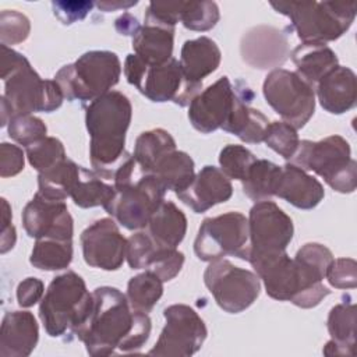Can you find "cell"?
Here are the masks:
<instances>
[{"label": "cell", "instance_id": "obj_2", "mask_svg": "<svg viewBox=\"0 0 357 357\" xmlns=\"http://www.w3.org/2000/svg\"><path fill=\"white\" fill-rule=\"evenodd\" d=\"M131 116V103L119 91H110L86 106L91 165L105 180H113L117 169L131 155L124 146Z\"/></svg>", "mask_w": 357, "mask_h": 357}, {"label": "cell", "instance_id": "obj_21", "mask_svg": "<svg viewBox=\"0 0 357 357\" xmlns=\"http://www.w3.org/2000/svg\"><path fill=\"white\" fill-rule=\"evenodd\" d=\"M231 194L230 178L215 166H204L190 185L176 195L195 213H202L218 204L226 202Z\"/></svg>", "mask_w": 357, "mask_h": 357}, {"label": "cell", "instance_id": "obj_9", "mask_svg": "<svg viewBox=\"0 0 357 357\" xmlns=\"http://www.w3.org/2000/svg\"><path fill=\"white\" fill-rule=\"evenodd\" d=\"M266 103L296 130L303 128L315 112V91L297 73L272 70L262 85Z\"/></svg>", "mask_w": 357, "mask_h": 357}, {"label": "cell", "instance_id": "obj_1", "mask_svg": "<svg viewBox=\"0 0 357 357\" xmlns=\"http://www.w3.org/2000/svg\"><path fill=\"white\" fill-rule=\"evenodd\" d=\"M151 318L145 312L131 308L127 296L110 286L92 291V304L84 321L74 333L89 356H110L135 353L151 335Z\"/></svg>", "mask_w": 357, "mask_h": 357}, {"label": "cell", "instance_id": "obj_33", "mask_svg": "<svg viewBox=\"0 0 357 357\" xmlns=\"http://www.w3.org/2000/svg\"><path fill=\"white\" fill-rule=\"evenodd\" d=\"M114 194V185L106 184L102 177L92 170L81 166L77 183L70 198L79 208L106 206Z\"/></svg>", "mask_w": 357, "mask_h": 357}, {"label": "cell", "instance_id": "obj_29", "mask_svg": "<svg viewBox=\"0 0 357 357\" xmlns=\"http://www.w3.org/2000/svg\"><path fill=\"white\" fill-rule=\"evenodd\" d=\"M146 231L158 244L177 248L187 231V218L172 201H163L151 216Z\"/></svg>", "mask_w": 357, "mask_h": 357}, {"label": "cell", "instance_id": "obj_49", "mask_svg": "<svg viewBox=\"0 0 357 357\" xmlns=\"http://www.w3.org/2000/svg\"><path fill=\"white\" fill-rule=\"evenodd\" d=\"M114 26L120 35H126V36H134L135 32L139 29V24L137 18L130 13H124L123 15H120L114 22Z\"/></svg>", "mask_w": 357, "mask_h": 357}, {"label": "cell", "instance_id": "obj_10", "mask_svg": "<svg viewBox=\"0 0 357 357\" xmlns=\"http://www.w3.org/2000/svg\"><path fill=\"white\" fill-rule=\"evenodd\" d=\"M166 188L153 174L141 173L130 183L114 187L105 211L128 230L146 227L151 216L165 201Z\"/></svg>", "mask_w": 357, "mask_h": 357}, {"label": "cell", "instance_id": "obj_37", "mask_svg": "<svg viewBox=\"0 0 357 357\" xmlns=\"http://www.w3.org/2000/svg\"><path fill=\"white\" fill-rule=\"evenodd\" d=\"M25 152L29 165L39 173L50 170L67 158L61 141L54 137H45L43 139L26 146Z\"/></svg>", "mask_w": 357, "mask_h": 357}, {"label": "cell", "instance_id": "obj_45", "mask_svg": "<svg viewBox=\"0 0 357 357\" xmlns=\"http://www.w3.org/2000/svg\"><path fill=\"white\" fill-rule=\"evenodd\" d=\"M95 3L86 1V0H56L52 1V8L54 17L63 24V25H71L77 21L84 20L88 13L92 10Z\"/></svg>", "mask_w": 357, "mask_h": 357}, {"label": "cell", "instance_id": "obj_25", "mask_svg": "<svg viewBox=\"0 0 357 357\" xmlns=\"http://www.w3.org/2000/svg\"><path fill=\"white\" fill-rule=\"evenodd\" d=\"M222 53L215 40L206 36L185 40L180 52V67L185 81L202 88V79L216 71Z\"/></svg>", "mask_w": 357, "mask_h": 357}, {"label": "cell", "instance_id": "obj_43", "mask_svg": "<svg viewBox=\"0 0 357 357\" xmlns=\"http://www.w3.org/2000/svg\"><path fill=\"white\" fill-rule=\"evenodd\" d=\"M183 1H152L145 13V25H156L174 29L180 21Z\"/></svg>", "mask_w": 357, "mask_h": 357}, {"label": "cell", "instance_id": "obj_12", "mask_svg": "<svg viewBox=\"0 0 357 357\" xmlns=\"http://www.w3.org/2000/svg\"><path fill=\"white\" fill-rule=\"evenodd\" d=\"M248 244V219L240 212L206 218L198 229L194 252L201 261L233 255L244 261Z\"/></svg>", "mask_w": 357, "mask_h": 357}, {"label": "cell", "instance_id": "obj_8", "mask_svg": "<svg viewBox=\"0 0 357 357\" xmlns=\"http://www.w3.org/2000/svg\"><path fill=\"white\" fill-rule=\"evenodd\" d=\"M124 75L152 102H174L184 107L201 92V88L190 85L181 71L180 61L174 57L163 64H146L135 54H128L124 61Z\"/></svg>", "mask_w": 357, "mask_h": 357}, {"label": "cell", "instance_id": "obj_28", "mask_svg": "<svg viewBox=\"0 0 357 357\" xmlns=\"http://www.w3.org/2000/svg\"><path fill=\"white\" fill-rule=\"evenodd\" d=\"M174 29L144 25L132 36L134 54L146 64H163L173 56Z\"/></svg>", "mask_w": 357, "mask_h": 357}, {"label": "cell", "instance_id": "obj_13", "mask_svg": "<svg viewBox=\"0 0 357 357\" xmlns=\"http://www.w3.org/2000/svg\"><path fill=\"white\" fill-rule=\"evenodd\" d=\"M166 324L149 350V356L188 357L197 353L208 335L205 322L194 308L185 304H173L165 308Z\"/></svg>", "mask_w": 357, "mask_h": 357}, {"label": "cell", "instance_id": "obj_35", "mask_svg": "<svg viewBox=\"0 0 357 357\" xmlns=\"http://www.w3.org/2000/svg\"><path fill=\"white\" fill-rule=\"evenodd\" d=\"M280 167L282 166H278L271 160L257 159L251 165L245 178L241 181L244 194L255 202L266 201L273 197Z\"/></svg>", "mask_w": 357, "mask_h": 357}, {"label": "cell", "instance_id": "obj_26", "mask_svg": "<svg viewBox=\"0 0 357 357\" xmlns=\"http://www.w3.org/2000/svg\"><path fill=\"white\" fill-rule=\"evenodd\" d=\"M331 340L324 346L325 356H354L356 346V305L342 303L335 305L328 315Z\"/></svg>", "mask_w": 357, "mask_h": 357}, {"label": "cell", "instance_id": "obj_41", "mask_svg": "<svg viewBox=\"0 0 357 357\" xmlns=\"http://www.w3.org/2000/svg\"><path fill=\"white\" fill-rule=\"evenodd\" d=\"M46 124L32 114L14 116L8 123V135L25 148L46 137Z\"/></svg>", "mask_w": 357, "mask_h": 357}, {"label": "cell", "instance_id": "obj_15", "mask_svg": "<svg viewBox=\"0 0 357 357\" xmlns=\"http://www.w3.org/2000/svg\"><path fill=\"white\" fill-rule=\"evenodd\" d=\"M293 220L275 202H255L248 215V240L244 261L251 257L286 251L293 238Z\"/></svg>", "mask_w": 357, "mask_h": 357}, {"label": "cell", "instance_id": "obj_34", "mask_svg": "<svg viewBox=\"0 0 357 357\" xmlns=\"http://www.w3.org/2000/svg\"><path fill=\"white\" fill-rule=\"evenodd\" d=\"M73 259V240L39 238L36 240L29 262L42 271H60Z\"/></svg>", "mask_w": 357, "mask_h": 357}, {"label": "cell", "instance_id": "obj_19", "mask_svg": "<svg viewBox=\"0 0 357 357\" xmlns=\"http://www.w3.org/2000/svg\"><path fill=\"white\" fill-rule=\"evenodd\" d=\"M126 259L131 269H146L169 282L183 268L184 254L177 248L158 244L148 231H137L127 238Z\"/></svg>", "mask_w": 357, "mask_h": 357}, {"label": "cell", "instance_id": "obj_7", "mask_svg": "<svg viewBox=\"0 0 357 357\" xmlns=\"http://www.w3.org/2000/svg\"><path fill=\"white\" fill-rule=\"evenodd\" d=\"M92 304V293L86 290L84 279L68 271L56 276L39 305V318L52 337L74 333L84 321Z\"/></svg>", "mask_w": 357, "mask_h": 357}, {"label": "cell", "instance_id": "obj_16", "mask_svg": "<svg viewBox=\"0 0 357 357\" xmlns=\"http://www.w3.org/2000/svg\"><path fill=\"white\" fill-rule=\"evenodd\" d=\"M332 259V251L319 243H307L297 251L293 258L298 276V293L291 301L294 305L312 308L331 293L322 280Z\"/></svg>", "mask_w": 357, "mask_h": 357}, {"label": "cell", "instance_id": "obj_48", "mask_svg": "<svg viewBox=\"0 0 357 357\" xmlns=\"http://www.w3.org/2000/svg\"><path fill=\"white\" fill-rule=\"evenodd\" d=\"M13 213L11 206L8 205L6 198H1V233H0V252L6 254L10 251L17 241L15 227L11 222Z\"/></svg>", "mask_w": 357, "mask_h": 357}, {"label": "cell", "instance_id": "obj_36", "mask_svg": "<svg viewBox=\"0 0 357 357\" xmlns=\"http://www.w3.org/2000/svg\"><path fill=\"white\" fill-rule=\"evenodd\" d=\"M163 294V282L155 273L145 271L130 279L127 284V300L132 310L151 312Z\"/></svg>", "mask_w": 357, "mask_h": 357}, {"label": "cell", "instance_id": "obj_20", "mask_svg": "<svg viewBox=\"0 0 357 357\" xmlns=\"http://www.w3.org/2000/svg\"><path fill=\"white\" fill-rule=\"evenodd\" d=\"M240 53L243 60L254 68L275 70L290 56L287 33L269 25L254 26L243 35Z\"/></svg>", "mask_w": 357, "mask_h": 357}, {"label": "cell", "instance_id": "obj_6", "mask_svg": "<svg viewBox=\"0 0 357 357\" xmlns=\"http://www.w3.org/2000/svg\"><path fill=\"white\" fill-rule=\"evenodd\" d=\"M290 163L317 173L337 192L350 194L356 190L357 163L351 159L349 142L340 135H329L321 141H300Z\"/></svg>", "mask_w": 357, "mask_h": 357}, {"label": "cell", "instance_id": "obj_22", "mask_svg": "<svg viewBox=\"0 0 357 357\" xmlns=\"http://www.w3.org/2000/svg\"><path fill=\"white\" fill-rule=\"evenodd\" d=\"M273 195L298 209H312L325 197L322 184L305 170L293 163L280 167Z\"/></svg>", "mask_w": 357, "mask_h": 357}, {"label": "cell", "instance_id": "obj_46", "mask_svg": "<svg viewBox=\"0 0 357 357\" xmlns=\"http://www.w3.org/2000/svg\"><path fill=\"white\" fill-rule=\"evenodd\" d=\"M25 163L24 152L20 146L8 142L0 145V176L13 177L22 172Z\"/></svg>", "mask_w": 357, "mask_h": 357}, {"label": "cell", "instance_id": "obj_47", "mask_svg": "<svg viewBox=\"0 0 357 357\" xmlns=\"http://www.w3.org/2000/svg\"><path fill=\"white\" fill-rule=\"evenodd\" d=\"M43 290V282L38 278H26L22 282H20L17 287V301L20 307L28 308L40 301Z\"/></svg>", "mask_w": 357, "mask_h": 357}, {"label": "cell", "instance_id": "obj_11", "mask_svg": "<svg viewBox=\"0 0 357 357\" xmlns=\"http://www.w3.org/2000/svg\"><path fill=\"white\" fill-rule=\"evenodd\" d=\"M204 282L216 304L229 314L247 310L261 293L257 273L234 266L227 259L211 261L204 272Z\"/></svg>", "mask_w": 357, "mask_h": 357}, {"label": "cell", "instance_id": "obj_24", "mask_svg": "<svg viewBox=\"0 0 357 357\" xmlns=\"http://www.w3.org/2000/svg\"><path fill=\"white\" fill-rule=\"evenodd\" d=\"M319 105L332 114H342L356 106V74L349 67L336 66L315 85Z\"/></svg>", "mask_w": 357, "mask_h": 357}, {"label": "cell", "instance_id": "obj_18", "mask_svg": "<svg viewBox=\"0 0 357 357\" xmlns=\"http://www.w3.org/2000/svg\"><path fill=\"white\" fill-rule=\"evenodd\" d=\"M22 225L32 238L73 240V218L64 201L47 198L39 192L25 205Z\"/></svg>", "mask_w": 357, "mask_h": 357}, {"label": "cell", "instance_id": "obj_38", "mask_svg": "<svg viewBox=\"0 0 357 357\" xmlns=\"http://www.w3.org/2000/svg\"><path fill=\"white\" fill-rule=\"evenodd\" d=\"M219 7L215 1H183L180 21L191 31H209L219 21Z\"/></svg>", "mask_w": 357, "mask_h": 357}, {"label": "cell", "instance_id": "obj_42", "mask_svg": "<svg viewBox=\"0 0 357 357\" xmlns=\"http://www.w3.org/2000/svg\"><path fill=\"white\" fill-rule=\"evenodd\" d=\"M31 31L29 20L15 11V10H4L0 14V40L1 45H17L24 42Z\"/></svg>", "mask_w": 357, "mask_h": 357}, {"label": "cell", "instance_id": "obj_4", "mask_svg": "<svg viewBox=\"0 0 357 357\" xmlns=\"http://www.w3.org/2000/svg\"><path fill=\"white\" fill-rule=\"evenodd\" d=\"M291 21L303 42L326 43L339 39L356 18V1H272Z\"/></svg>", "mask_w": 357, "mask_h": 357}, {"label": "cell", "instance_id": "obj_40", "mask_svg": "<svg viewBox=\"0 0 357 357\" xmlns=\"http://www.w3.org/2000/svg\"><path fill=\"white\" fill-rule=\"evenodd\" d=\"M264 142L282 158L290 160L298 148L297 130L284 121H272L265 131Z\"/></svg>", "mask_w": 357, "mask_h": 357}, {"label": "cell", "instance_id": "obj_30", "mask_svg": "<svg viewBox=\"0 0 357 357\" xmlns=\"http://www.w3.org/2000/svg\"><path fill=\"white\" fill-rule=\"evenodd\" d=\"M176 149V141L163 128H153L138 135L134 146V159L144 174H151L158 162Z\"/></svg>", "mask_w": 357, "mask_h": 357}, {"label": "cell", "instance_id": "obj_39", "mask_svg": "<svg viewBox=\"0 0 357 357\" xmlns=\"http://www.w3.org/2000/svg\"><path fill=\"white\" fill-rule=\"evenodd\" d=\"M257 160L251 151L243 145H226L219 153V165L223 174L229 178L243 181L251 167Z\"/></svg>", "mask_w": 357, "mask_h": 357}, {"label": "cell", "instance_id": "obj_17", "mask_svg": "<svg viewBox=\"0 0 357 357\" xmlns=\"http://www.w3.org/2000/svg\"><path fill=\"white\" fill-rule=\"evenodd\" d=\"M82 255L86 265L103 271H117L124 259L127 238L110 218H102L81 233Z\"/></svg>", "mask_w": 357, "mask_h": 357}, {"label": "cell", "instance_id": "obj_32", "mask_svg": "<svg viewBox=\"0 0 357 357\" xmlns=\"http://www.w3.org/2000/svg\"><path fill=\"white\" fill-rule=\"evenodd\" d=\"M79 169L81 166L66 158L63 162H60L50 170L39 173L38 192L52 199L66 201V198L70 197L77 183Z\"/></svg>", "mask_w": 357, "mask_h": 357}, {"label": "cell", "instance_id": "obj_5", "mask_svg": "<svg viewBox=\"0 0 357 357\" xmlns=\"http://www.w3.org/2000/svg\"><path fill=\"white\" fill-rule=\"evenodd\" d=\"M121 75V63L116 53L91 50L74 63L61 67L54 81L60 85L64 98L70 102L91 103L112 91Z\"/></svg>", "mask_w": 357, "mask_h": 357}, {"label": "cell", "instance_id": "obj_27", "mask_svg": "<svg viewBox=\"0 0 357 357\" xmlns=\"http://www.w3.org/2000/svg\"><path fill=\"white\" fill-rule=\"evenodd\" d=\"M290 57L297 67V74L312 88L324 75L339 66L336 53L326 43L303 42L293 49Z\"/></svg>", "mask_w": 357, "mask_h": 357}, {"label": "cell", "instance_id": "obj_3", "mask_svg": "<svg viewBox=\"0 0 357 357\" xmlns=\"http://www.w3.org/2000/svg\"><path fill=\"white\" fill-rule=\"evenodd\" d=\"M1 126L14 116L54 112L63 103L60 85L54 79L40 78L24 54L6 45H1Z\"/></svg>", "mask_w": 357, "mask_h": 357}, {"label": "cell", "instance_id": "obj_44", "mask_svg": "<svg viewBox=\"0 0 357 357\" xmlns=\"http://www.w3.org/2000/svg\"><path fill=\"white\" fill-rule=\"evenodd\" d=\"M325 278L335 289H354L357 284V264L351 258H333Z\"/></svg>", "mask_w": 357, "mask_h": 357}, {"label": "cell", "instance_id": "obj_50", "mask_svg": "<svg viewBox=\"0 0 357 357\" xmlns=\"http://www.w3.org/2000/svg\"><path fill=\"white\" fill-rule=\"evenodd\" d=\"M138 1H121V0H103V1H96L95 6L102 10V11H114V10H119V8H128L131 6H135Z\"/></svg>", "mask_w": 357, "mask_h": 357}, {"label": "cell", "instance_id": "obj_31", "mask_svg": "<svg viewBox=\"0 0 357 357\" xmlns=\"http://www.w3.org/2000/svg\"><path fill=\"white\" fill-rule=\"evenodd\" d=\"M163 187L176 194L183 191L194 180V160L191 156L183 151H172L163 156L152 173Z\"/></svg>", "mask_w": 357, "mask_h": 357}, {"label": "cell", "instance_id": "obj_23", "mask_svg": "<svg viewBox=\"0 0 357 357\" xmlns=\"http://www.w3.org/2000/svg\"><path fill=\"white\" fill-rule=\"evenodd\" d=\"M39 339L36 319L29 311L7 312L0 329L1 357H28Z\"/></svg>", "mask_w": 357, "mask_h": 357}, {"label": "cell", "instance_id": "obj_14", "mask_svg": "<svg viewBox=\"0 0 357 357\" xmlns=\"http://www.w3.org/2000/svg\"><path fill=\"white\" fill-rule=\"evenodd\" d=\"M248 86L243 81L236 85L227 77H220L201 91L188 105V119L195 130L209 134L218 128L225 130L233 112Z\"/></svg>", "mask_w": 357, "mask_h": 357}]
</instances>
